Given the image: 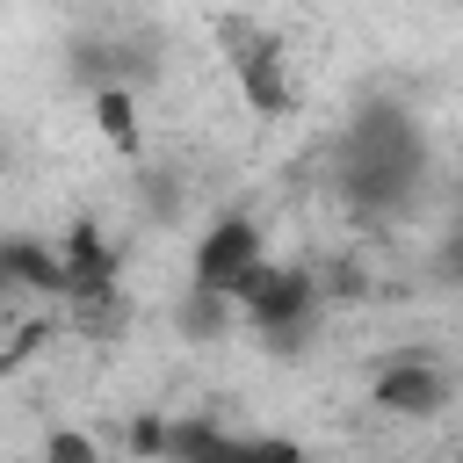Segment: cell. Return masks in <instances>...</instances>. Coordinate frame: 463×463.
I'll list each match as a JSON object with an SVG mask.
<instances>
[{
	"label": "cell",
	"instance_id": "obj_11",
	"mask_svg": "<svg viewBox=\"0 0 463 463\" xmlns=\"http://www.w3.org/2000/svg\"><path fill=\"white\" fill-rule=\"evenodd\" d=\"M434 289H463V203L449 210V224L434 232V246H427V268H420Z\"/></svg>",
	"mask_w": 463,
	"mask_h": 463
},
{
	"label": "cell",
	"instance_id": "obj_9",
	"mask_svg": "<svg viewBox=\"0 0 463 463\" xmlns=\"http://www.w3.org/2000/svg\"><path fill=\"white\" fill-rule=\"evenodd\" d=\"M87 116H94L101 145H109L123 166L145 159V123H137V94H130V87H101V94H87Z\"/></svg>",
	"mask_w": 463,
	"mask_h": 463
},
{
	"label": "cell",
	"instance_id": "obj_12",
	"mask_svg": "<svg viewBox=\"0 0 463 463\" xmlns=\"http://www.w3.org/2000/svg\"><path fill=\"white\" fill-rule=\"evenodd\" d=\"M36 463H109V449H101L94 427H51L43 449H36Z\"/></svg>",
	"mask_w": 463,
	"mask_h": 463
},
{
	"label": "cell",
	"instance_id": "obj_1",
	"mask_svg": "<svg viewBox=\"0 0 463 463\" xmlns=\"http://www.w3.org/2000/svg\"><path fill=\"white\" fill-rule=\"evenodd\" d=\"M434 181V137L405 101H362L333 137V188L354 224L383 232L412 217V203Z\"/></svg>",
	"mask_w": 463,
	"mask_h": 463
},
{
	"label": "cell",
	"instance_id": "obj_3",
	"mask_svg": "<svg viewBox=\"0 0 463 463\" xmlns=\"http://www.w3.org/2000/svg\"><path fill=\"white\" fill-rule=\"evenodd\" d=\"M217 58L232 72V94L253 109V116H289L297 109V58H289V36L246 7L217 14Z\"/></svg>",
	"mask_w": 463,
	"mask_h": 463
},
{
	"label": "cell",
	"instance_id": "obj_14",
	"mask_svg": "<svg viewBox=\"0 0 463 463\" xmlns=\"http://www.w3.org/2000/svg\"><path fill=\"white\" fill-rule=\"evenodd\" d=\"M0 166H7V145H0Z\"/></svg>",
	"mask_w": 463,
	"mask_h": 463
},
{
	"label": "cell",
	"instance_id": "obj_13",
	"mask_svg": "<svg viewBox=\"0 0 463 463\" xmlns=\"http://www.w3.org/2000/svg\"><path fill=\"white\" fill-rule=\"evenodd\" d=\"M22 362H29V347H22V340H14V347H0V391H7V376H14Z\"/></svg>",
	"mask_w": 463,
	"mask_h": 463
},
{
	"label": "cell",
	"instance_id": "obj_2",
	"mask_svg": "<svg viewBox=\"0 0 463 463\" xmlns=\"http://www.w3.org/2000/svg\"><path fill=\"white\" fill-rule=\"evenodd\" d=\"M65 80L80 94H101V87H159L166 80V29L159 22H137V14H116V22H80L65 36Z\"/></svg>",
	"mask_w": 463,
	"mask_h": 463
},
{
	"label": "cell",
	"instance_id": "obj_10",
	"mask_svg": "<svg viewBox=\"0 0 463 463\" xmlns=\"http://www.w3.org/2000/svg\"><path fill=\"white\" fill-rule=\"evenodd\" d=\"M130 181H137V210H145V224L174 232V224H181V210H188V181H181L174 166H152V159H137V166H130Z\"/></svg>",
	"mask_w": 463,
	"mask_h": 463
},
{
	"label": "cell",
	"instance_id": "obj_8",
	"mask_svg": "<svg viewBox=\"0 0 463 463\" xmlns=\"http://www.w3.org/2000/svg\"><path fill=\"white\" fill-rule=\"evenodd\" d=\"M232 326H239V311L224 289H203V282L174 289V340L181 347H217V340H232Z\"/></svg>",
	"mask_w": 463,
	"mask_h": 463
},
{
	"label": "cell",
	"instance_id": "obj_4",
	"mask_svg": "<svg viewBox=\"0 0 463 463\" xmlns=\"http://www.w3.org/2000/svg\"><path fill=\"white\" fill-rule=\"evenodd\" d=\"M232 311L253 340L289 333V326H326V297H318L311 260H275V253L232 282Z\"/></svg>",
	"mask_w": 463,
	"mask_h": 463
},
{
	"label": "cell",
	"instance_id": "obj_7",
	"mask_svg": "<svg viewBox=\"0 0 463 463\" xmlns=\"http://www.w3.org/2000/svg\"><path fill=\"white\" fill-rule=\"evenodd\" d=\"M260 260H268V224H260L253 210H217V217L195 232V246H188V282L232 297V282H239L246 268H260Z\"/></svg>",
	"mask_w": 463,
	"mask_h": 463
},
{
	"label": "cell",
	"instance_id": "obj_5",
	"mask_svg": "<svg viewBox=\"0 0 463 463\" xmlns=\"http://www.w3.org/2000/svg\"><path fill=\"white\" fill-rule=\"evenodd\" d=\"M159 463H304V441L268 427H232L217 412H166Z\"/></svg>",
	"mask_w": 463,
	"mask_h": 463
},
{
	"label": "cell",
	"instance_id": "obj_6",
	"mask_svg": "<svg viewBox=\"0 0 463 463\" xmlns=\"http://www.w3.org/2000/svg\"><path fill=\"white\" fill-rule=\"evenodd\" d=\"M456 362L427 354V347H391L376 369H369V405L383 420H441L456 405Z\"/></svg>",
	"mask_w": 463,
	"mask_h": 463
}]
</instances>
